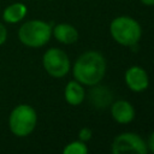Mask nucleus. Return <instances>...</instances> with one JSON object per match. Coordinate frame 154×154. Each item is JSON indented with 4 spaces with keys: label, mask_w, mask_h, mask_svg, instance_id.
Wrapping results in <instances>:
<instances>
[{
    "label": "nucleus",
    "mask_w": 154,
    "mask_h": 154,
    "mask_svg": "<svg viewBox=\"0 0 154 154\" xmlns=\"http://www.w3.org/2000/svg\"><path fill=\"white\" fill-rule=\"evenodd\" d=\"M73 77L84 85L99 84L106 73V60L103 55L96 51H88L78 57L73 67Z\"/></svg>",
    "instance_id": "1"
},
{
    "label": "nucleus",
    "mask_w": 154,
    "mask_h": 154,
    "mask_svg": "<svg viewBox=\"0 0 154 154\" xmlns=\"http://www.w3.org/2000/svg\"><path fill=\"white\" fill-rule=\"evenodd\" d=\"M52 36V26L41 19L24 22L18 29V40L29 48H40L48 43Z\"/></svg>",
    "instance_id": "2"
},
{
    "label": "nucleus",
    "mask_w": 154,
    "mask_h": 154,
    "mask_svg": "<svg viewBox=\"0 0 154 154\" xmlns=\"http://www.w3.org/2000/svg\"><path fill=\"white\" fill-rule=\"evenodd\" d=\"M36 111L28 103L17 105L8 116V129L16 137H26L36 128Z\"/></svg>",
    "instance_id": "3"
},
{
    "label": "nucleus",
    "mask_w": 154,
    "mask_h": 154,
    "mask_svg": "<svg viewBox=\"0 0 154 154\" xmlns=\"http://www.w3.org/2000/svg\"><path fill=\"white\" fill-rule=\"evenodd\" d=\"M111 36L123 46H135L142 36V29L137 20L129 16L116 17L109 25Z\"/></svg>",
    "instance_id": "4"
},
{
    "label": "nucleus",
    "mask_w": 154,
    "mask_h": 154,
    "mask_svg": "<svg viewBox=\"0 0 154 154\" xmlns=\"http://www.w3.org/2000/svg\"><path fill=\"white\" fill-rule=\"evenodd\" d=\"M42 65L46 72L54 78H63L70 71V59L60 48H49L42 57Z\"/></svg>",
    "instance_id": "5"
},
{
    "label": "nucleus",
    "mask_w": 154,
    "mask_h": 154,
    "mask_svg": "<svg viewBox=\"0 0 154 154\" xmlns=\"http://www.w3.org/2000/svg\"><path fill=\"white\" fill-rule=\"evenodd\" d=\"M111 150L113 154H125V153L147 154L148 147L140 135L135 132H123L117 137H114Z\"/></svg>",
    "instance_id": "6"
},
{
    "label": "nucleus",
    "mask_w": 154,
    "mask_h": 154,
    "mask_svg": "<svg viewBox=\"0 0 154 154\" xmlns=\"http://www.w3.org/2000/svg\"><path fill=\"white\" fill-rule=\"evenodd\" d=\"M125 83L132 91L140 93L148 88L149 78L144 69L141 66H131L125 71Z\"/></svg>",
    "instance_id": "7"
},
{
    "label": "nucleus",
    "mask_w": 154,
    "mask_h": 154,
    "mask_svg": "<svg viewBox=\"0 0 154 154\" xmlns=\"http://www.w3.org/2000/svg\"><path fill=\"white\" fill-rule=\"evenodd\" d=\"M112 118L119 124H128L135 118V109L126 100H117L111 106Z\"/></svg>",
    "instance_id": "8"
},
{
    "label": "nucleus",
    "mask_w": 154,
    "mask_h": 154,
    "mask_svg": "<svg viewBox=\"0 0 154 154\" xmlns=\"http://www.w3.org/2000/svg\"><path fill=\"white\" fill-rule=\"evenodd\" d=\"M52 35L55 37L58 42L63 45H72L78 40L77 29L67 23H60L52 28Z\"/></svg>",
    "instance_id": "9"
},
{
    "label": "nucleus",
    "mask_w": 154,
    "mask_h": 154,
    "mask_svg": "<svg viewBox=\"0 0 154 154\" xmlns=\"http://www.w3.org/2000/svg\"><path fill=\"white\" fill-rule=\"evenodd\" d=\"M28 8L23 2H13L5 7L2 11V19L8 24H17L22 22L26 16Z\"/></svg>",
    "instance_id": "10"
},
{
    "label": "nucleus",
    "mask_w": 154,
    "mask_h": 154,
    "mask_svg": "<svg viewBox=\"0 0 154 154\" xmlns=\"http://www.w3.org/2000/svg\"><path fill=\"white\" fill-rule=\"evenodd\" d=\"M64 96L67 103H70L71 106H78L85 97V90L79 82L70 81L65 87Z\"/></svg>",
    "instance_id": "11"
},
{
    "label": "nucleus",
    "mask_w": 154,
    "mask_h": 154,
    "mask_svg": "<svg viewBox=\"0 0 154 154\" xmlns=\"http://www.w3.org/2000/svg\"><path fill=\"white\" fill-rule=\"evenodd\" d=\"M111 100H112V94L105 85L96 84V87H94L90 91V101L97 108L107 107L111 103Z\"/></svg>",
    "instance_id": "12"
},
{
    "label": "nucleus",
    "mask_w": 154,
    "mask_h": 154,
    "mask_svg": "<svg viewBox=\"0 0 154 154\" xmlns=\"http://www.w3.org/2000/svg\"><path fill=\"white\" fill-rule=\"evenodd\" d=\"M89 152L85 142L83 141H72L70 143H67L64 149H63V153L64 154H87Z\"/></svg>",
    "instance_id": "13"
},
{
    "label": "nucleus",
    "mask_w": 154,
    "mask_h": 154,
    "mask_svg": "<svg viewBox=\"0 0 154 154\" xmlns=\"http://www.w3.org/2000/svg\"><path fill=\"white\" fill-rule=\"evenodd\" d=\"M91 135H93V132H91V130L89 129V128H82L81 130H79V132H78V137H79V140L81 141H83V142H88L90 138H91Z\"/></svg>",
    "instance_id": "14"
},
{
    "label": "nucleus",
    "mask_w": 154,
    "mask_h": 154,
    "mask_svg": "<svg viewBox=\"0 0 154 154\" xmlns=\"http://www.w3.org/2000/svg\"><path fill=\"white\" fill-rule=\"evenodd\" d=\"M7 40V29L6 26L0 22V46H2Z\"/></svg>",
    "instance_id": "15"
},
{
    "label": "nucleus",
    "mask_w": 154,
    "mask_h": 154,
    "mask_svg": "<svg viewBox=\"0 0 154 154\" xmlns=\"http://www.w3.org/2000/svg\"><path fill=\"white\" fill-rule=\"evenodd\" d=\"M147 147H148V150L154 153V131L149 135V138H148V142H147Z\"/></svg>",
    "instance_id": "16"
},
{
    "label": "nucleus",
    "mask_w": 154,
    "mask_h": 154,
    "mask_svg": "<svg viewBox=\"0 0 154 154\" xmlns=\"http://www.w3.org/2000/svg\"><path fill=\"white\" fill-rule=\"evenodd\" d=\"M141 2L147 5V6H153L154 5V0H141Z\"/></svg>",
    "instance_id": "17"
}]
</instances>
